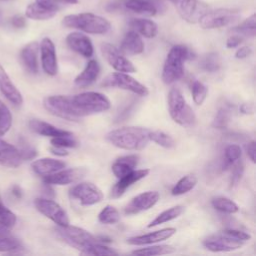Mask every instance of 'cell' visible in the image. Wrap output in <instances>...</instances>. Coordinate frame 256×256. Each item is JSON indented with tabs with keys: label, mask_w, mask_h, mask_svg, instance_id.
<instances>
[{
	"label": "cell",
	"mask_w": 256,
	"mask_h": 256,
	"mask_svg": "<svg viewBox=\"0 0 256 256\" xmlns=\"http://www.w3.org/2000/svg\"><path fill=\"white\" fill-rule=\"evenodd\" d=\"M222 232H224L225 234L237 239V240H240V241H248L251 239V235L248 233V232H245L241 229H236V228H226L224 229Z\"/></svg>",
	"instance_id": "obj_48"
},
{
	"label": "cell",
	"mask_w": 256,
	"mask_h": 256,
	"mask_svg": "<svg viewBox=\"0 0 256 256\" xmlns=\"http://www.w3.org/2000/svg\"><path fill=\"white\" fill-rule=\"evenodd\" d=\"M20 155L22 157V160H28V159H33L36 155H37V151L29 146L27 143H24V145H22L21 148H18Z\"/></svg>",
	"instance_id": "obj_49"
},
{
	"label": "cell",
	"mask_w": 256,
	"mask_h": 256,
	"mask_svg": "<svg viewBox=\"0 0 256 256\" xmlns=\"http://www.w3.org/2000/svg\"><path fill=\"white\" fill-rule=\"evenodd\" d=\"M12 124V115L10 113V110L7 108L6 105H4L2 102H0V136L5 135Z\"/></svg>",
	"instance_id": "obj_42"
},
{
	"label": "cell",
	"mask_w": 256,
	"mask_h": 256,
	"mask_svg": "<svg viewBox=\"0 0 256 256\" xmlns=\"http://www.w3.org/2000/svg\"><path fill=\"white\" fill-rule=\"evenodd\" d=\"M125 6L133 12L147 16H153L157 13L156 6L149 0H127Z\"/></svg>",
	"instance_id": "obj_31"
},
{
	"label": "cell",
	"mask_w": 256,
	"mask_h": 256,
	"mask_svg": "<svg viewBox=\"0 0 256 256\" xmlns=\"http://www.w3.org/2000/svg\"><path fill=\"white\" fill-rule=\"evenodd\" d=\"M197 177L193 174H187L180 178L177 183L173 186L171 194L174 196H179L191 191L197 184Z\"/></svg>",
	"instance_id": "obj_32"
},
{
	"label": "cell",
	"mask_w": 256,
	"mask_h": 256,
	"mask_svg": "<svg viewBox=\"0 0 256 256\" xmlns=\"http://www.w3.org/2000/svg\"><path fill=\"white\" fill-rule=\"evenodd\" d=\"M58 4H76L78 0H55Z\"/></svg>",
	"instance_id": "obj_59"
},
{
	"label": "cell",
	"mask_w": 256,
	"mask_h": 256,
	"mask_svg": "<svg viewBox=\"0 0 256 256\" xmlns=\"http://www.w3.org/2000/svg\"><path fill=\"white\" fill-rule=\"evenodd\" d=\"M231 170V179H230V187L236 186L242 178L244 172V164L243 161L238 159L235 163L232 164Z\"/></svg>",
	"instance_id": "obj_47"
},
{
	"label": "cell",
	"mask_w": 256,
	"mask_h": 256,
	"mask_svg": "<svg viewBox=\"0 0 256 256\" xmlns=\"http://www.w3.org/2000/svg\"><path fill=\"white\" fill-rule=\"evenodd\" d=\"M175 233H176V229L174 227H168V228H163L150 233L129 237L127 238L126 242L130 245H135V246L151 245L158 242H162L164 240H168Z\"/></svg>",
	"instance_id": "obj_17"
},
{
	"label": "cell",
	"mask_w": 256,
	"mask_h": 256,
	"mask_svg": "<svg viewBox=\"0 0 256 256\" xmlns=\"http://www.w3.org/2000/svg\"><path fill=\"white\" fill-rule=\"evenodd\" d=\"M194 57L193 52L184 45H174L168 52L162 69V80L170 85L184 75V63Z\"/></svg>",
	"instance_id": "obj_2"
},
{
	"label": "cell",
	"mask_w": 256,
	"mask_h": 256,
	"mask_svg": "<svg viewBox=\"0 0 256 256\" xmlns=\"http://www.w3.org/2000/svg\"><path fill=\"white\" fill-rule=\"evenodd\" d=\"M176 249L172 245L161 244V245H152L147 246L144 248H140L137 250L132 251L133 255H140V256H156V255H166L174 253Z\"/></svg>",
	"instance_id": "obj_33"
},
{
	"label": "cell",
	"mask_w": 256,
	"mask_h": 256,
	"mask_svg": "<svg viewBox=\"0 0 256 256\" xmlns=\"http://www.w3.org/2000/svg\"><path fill=\"white\" fill-rule=\"evenodd\" d=\"M101 52L107 63L117 72L135 73L137 71L134 64L114 45L110 43H102Z\"/></svg>",
	"instance_id": "obj_10"
},
{
	"label": "cell",
	"mask_w": 256,
	"mask_h": 256,
	"mask_svg": "<svg viewBox=\"0 0 256 256\" xmlns=\"http://www.w3.org/2000/svg\"><path fill=\"white\" fill-rule=\"evenodd\" d=\"M176 7L180 16L188 21L195 22L199 19L197 0H170Z\"/></svg>",
	"instance_id": "obj_28"
},
{
	"label": "cell",
	"mask_w": 256,
	"mask_h": 256,
	"mask_svg": "<svg viewBox=\"0 0 256 256\" xmlns=\"http://www.w3.org/2000/svg\"><path fill=\"white\" fill-rule=\"evenodd\" d=\"M167 104L169 115L175 123L184 127H190L195 124L196 115L179 89L172 88L169 91Z\"/></svg>",
	"instance_id": "obj_4"
},
{
	"label": "cell",
	"mask_w": 256,
	"mask_h": 256,
	"mask_svg": "<svg viewBox=\"0 0 256 256\" xmlns=\"http://www.w3.org/2000/svg\"><path fill=\"white\" fill-rule=\"evenodd\" d=\"M86 255H117L118 252L115 251L113 248H110L105 243L97 242L92 244L87 251L85 252Z\"/></svg>",
	"instance_id": "obj_45"
},
{
	"label": "cell",
	"mask_w": 256,
	"mask_h": 256,
	"mask_svg": "<svg viewBox=\"0 0 256 256\" xmlns=\"http://www.w3.org/2000/svg\"><path fill=\"white\" fill-rule=\"evenodd\" d=\"M160 195L157 191H145L131 199L125 206L124 213L126 215H134L143 211H147L159 201Z\"/></svg>",
	"instance_id": "obj_15"
},
{
	"label": "cell",
	"mask_w": 256,
	"mask_h": 256,
	"mask_svg": "<svg viewBox=\"0 0 256 256\" xmlns=\"http://www.w3.org/2000/svg\"><path fill=\"white\" fill-rule=\"evenodd\" d=\"M185 211V207L182 205H176L173 207H170L166 210H164L163 212H161L160 214H158L149 224H148V228H152L155 226H158L160 224H164L166 222L172 221L176 218H178L180 215H182Z\"/></svg>",
	"instance_id": "obj_30"
},
{
	"label": "cell",
	"mask_w": 256,
	"mask_h": 256,
	"mask_svg": "<svg viewBox=\"0 0 256 256\" xmlns=\"http://www.w3.org/2000/svg\"><path fill=\"white\" fill-rule=\"evenodd\" d=\"M0 92L13 105L20 106L23 103V97L20 91L12 83L5 69L0 64Z\"/></svg>",
	"instance_id": "obj_20"
},
{
	"label": "cell",
	"mask_w": 256,
	"mask_h": 256,
	"mask_svg": "<svg viewBox=\"0 0 256 256\" xmlns=\"http://www.w3.org/2000/svg\"><path fill=\"white\" fill-rule=\"evenodd\" d=\"M239 12L234 9L219 8L203 13L199 19V25L203 29H215L227 26L239 18Z\"/></svg>",
	"instance_id": "obj_8"
},
{
	"label": "cell",
	"mask_w": 256,
	"mask_h": 256,
	"mask_svg": "<svg viewBox=\"0 0 256 256\" xmlns=\"http://www.w3.org/2000/svg\"><path fill=\"white\" fill-rule=\"evenodd\" d=\"M256 143L254 140L250 141L247 143V145L245 146V150H246V153H247V156L249 157V159L255 163V151H256Z\"/></svg>",
	"instance_id": "obj_52"
},
{
	"label": "cell",
	"mask_w": 256,
	"mask_h": 256,
	"mask_svg": "<svg viewBox=\"0 0 256 256\" xmlns=\"http://www.w3.org/2000/svg\"><path fill=\"white\" fill-rule=\"evenodd\" d=\"M87 174V170L82 167L61 169L55 173L44 176L43 181L47 185H68L76 183Z\"/></svg>",
	"instance_id": "obj_14"
},
{
	"label": "cell",
	"mask_w": 256,
	"mask_h": 256,
	"mask_svg": "<svg viewBox=\"0 0 256 256\" xmlns=\"http://www.w3.org/2000/svg\"><path fill=\"white\" fill-rule=\"evenodd\" d=\"M150 130L143 127L125 126L109 131L105 138L113 146L130 151H138L144 149L150 139Z\"/></svg>",
	"instance_id": "obj_1"
},
{
	"label": "cell",
	"mask_w": 256,
	"mask_h": 256,
	"mask_svg": "<svg viewBox=\"0 0 256 256\" xmlns=\"http://www.w3.org/2000/svg\"><path fill=\"white\" fill-rule=\"evenodd\" d=\"M221 58L216 52H209L205 54L199 62L200 68L209 73L217 72L221 68Z\"/></svg>",
	"instance_id": "obj_37"
},
{
	"label": "cell",
	"mask_w": 256,
	"mask_h": 256,
	"mask_svg": "<svg viewBox=\"0 0 256 256\" xmlns=\"http://www.w3.org/2000/svg\"><path fill=\"white\" fill-rule=\"evenodd\" d=\"M29 127L30 129L36 133L39 134L41 136H46V137H59V136H70L73 135L72 132L64 130V129H60L55 127L54 125L47 123L45 121L42 120H38V119H32L29 121Z\"/></svg>",
	"instance_id": "obj_26"
},
{
	"label": "cell",
	"mask_w": 256,
	"mask_h": 256,
	"mask_svg": "<svg viewBox=\"0 0 256 256\" xmlns=\"http://www.w3.org/2000/svg\"><path fill=\"white\" fill-rule=\"evenodd\" d=\"M232 32H235L242 37H254L256 32V16L252 14L250 17L245 19L241 24L231 29Z\"/></svg>",
	"instance_id": "obj_38"
},
{
	"label": "cell",
	"mask_w": 256,
	"mask_h": 256,
	"mask_svg": "<svg viewBox=\"0 0 256 256\" xmlns=\"http://www.w3.org/2000/svg\"><path fill=\"white\" fill-rule=\"evenodd\" d=\"M36 209L45 217L53 221L57 226L65 227L70 224L67 212L54 200L48 198H36L34 200Z\"/></svg>",
	"instance_id": "obj_11"
},
{
	"label": "cell",
	"mask_w": 256,
	"mask_h": 256,
	"mask_svg": "<svg viewBox=\"0 0 256 256\" xmlns=\"http://www.w3.org/2000/svg\"><path fill=\"white\" fill-rule=\"evenodd\" d=\"M32 170L39 176H47L66 167V163L54 158H40L34 160L31 164Z\"/></svg>",
	"instance_id": "obj_22"
},
{
	"label": "cell",
	"mask_w": 256,
	"mask_h": 256,
	"mask_svg": "<svg viewBox=\"0 0 256 256\" xmlns=\"http://www.w3.org/2000/svg\"><path fill=\"white\" fill-rule=\"evenodd\" d=\"M149 173H150V170L147 168L138 169V170L134 169L130 173L119 178L118 182L111 189L110 197L112 199H117V198L121 197L130 186H132L134 183H136V182L140 181L141 179L145 178L146 176H148Z\"/></svg>",
	"instance_id": "obj_18"
},
{
	"label": "cell",
	"mask_w": 256,
	"mask_h": 256,
	"mask_svg": "<svg viewBox=\"0 0 256 256\" xmlns=\"http://www.w3.org/2000/svg\"><path fill=\"white\" fill-rule=\"evenodd\" d=\"M11 24L13 27L15 28H23L26 25V20L23 16L21 15H15L12 19H11Z\"/></svg>",
	"instance_id": "obj_54"
},
{
	"label": "cell",
	"mask_w": 256,
	"mask_h": 256,
	"mask_svg": "<svg viewBox=\"0 0 256 256\" xmlns=\"http://www.w3.org/2000/svg\"><path fill=\"white\" fill-rule=\"evenodd\" d=\"M149 139L150 141L156 143L157 145L166 148V149H170L173 148L175 146V141L174 139L166 134L163 131H159V130H155V131H151L149 132Z\"/></svg>",
	"instance_id": "obj_41"
},
{
	"label": "cell",
	"mask_w": 256,
	"mask_h": 256,
	"mask_svg": "<svg viewBox=\"0 0 256 256\" xmlns=\"http://www.w3.org/2000/svg\"><path fill=\"white\" fill-rule=\"evenodd\" d=\"M2 21H3V16H2V13L0 11V25L2 24Z\"/></svg>",
	"instance_id": "obj_60"
},
{
	"label": "cell",
	"mask_w": 256,
	"mask_h": 256,
	"mask_svg": "<svg viewBox=\"0 0 256 256\" xmlns=\"http://www.w3.org/2000/svg\"><path fill=\"white\" fill-rule=\"evenodd\" d=\"M239 111L245 115H251L254 112V106L250 103H243L239 107Z\"/></svg>",
	"instance_id": "obj_56"
},
{
	"label": "cell",
	"mask_w": 256,
	"mask_h": 256,
	"mask_svg": "<svg viewBox=\"0 0 256 256\" xmlns=\"http://www.w3.org/2000/svg\"><path fill=\"white\" fill-rule=\"evenodd\" d=\"M251 54H252V49L249 46H243V47H240L235 52V57L237 59H244L249 57Z\"/></svg>",
	"instance_id": "obj_53"
},
{
	"label": "cell",
	"mask_w": 256,
	"mask_h": 256,
	"mask_svg": "<svg viewBox=\"0 0 256 256\" xmlns=\"http://www.w3.org/2000/svg\"><path fill=\"white\" fill-rule=\"evenodd\" d=\"M9 232H10V229L0 225V237H7V236H9Z\"/></svg>",
	"instance_id": "obj_58"
},
{
	"label": "cell",
	"mask_w": 256,
	"mask_h": 256,
	"mask_svg": "<svg viewBox=\"0 0 256 256\" xmlns=\"http://www.w3.org/2000/svg\"><path fill=\"white\" fill-rule=\"evenodd\" d=\"M38 51L39 45L37 42L27 44L20 53V58L25 69L31 74H37L39 70L38 65Z\"/></svg>",
	"instance_id": "obj_25"
},
{
	"label": "cell",
	"mask_w": 256,
	"mask_h": 256,
	"mask_svg": "<svg viewBox=\"0 0 256 256\" xmlns=\"http://www.w3.org/2000/svg\"><path fill=\"white\" fill-rule=\"evenodd\" d=\"M16 224V215L0 201V225L11 229Z\"/></svg>",
	"instance_id": "obj_44"
},
{
	"label": "cell",
	"mask_w": 256,
	"mask_h": 256,
	"mask_svg": "<svg viewBox=\"0 0 256 256\" xmlns=\"http://www.w3.org/2000/svg\"><path fill=\"white\" fill-rule=\"evenodd\" d=\"M103 85L105 87H117L126 91H130L141 97H145L149 94V90L144 84L130 76L129 73L124 72H115L109 75L104 80Z\"/></svg>",
	"instance_id": "obj_9"
},
{
	"label": "cell",
	"mask_w": 256,
	"mask_h": 256,
	"mask_svg": "<svg viewBox=\"0 0 256 256\" xmlns=\"http://www.w3.org/2000/svg\"><path fill=\"white\" fill-rule=\"evenodd\" d=\"M10 195L14 198V199H21L22 198V190L18 185H13L10 188Z\"/></svg>",
	"instance_id": "obj_57"
},
{
	"label": "cell",
	"mask_w": 256,
	"mask_h": 256,
	"mask_svg": "<svg viewBox=\"0 0 256 256\" xmlns=\"http://www.w3.org/2000/svg\"><path fill=\"white\" fill-rule=\"evenodd\" d=\"M129 26L139 35H142L146 38H154L158 33L157 24L149 19L133 18L130 20Z\"/></svg>",
	"instance_id": "obj_29"
},
{
	"label": "cell",
	"mask_w": 256,
	"mask_h": 256,
	"mask_svg": "<svg viewBox=\"0 0 256 256\" xmlns=\"http://www.w3.org/2000/svg\"><path fill=\"white\" fill-rule=\"evenodd\" d=\"M57 12L52 11V10H48L42 6H40L39 4L32 3L30 4L25 11V15L26 17L30 18V19H34V20H47L52 18L53 16H55Z\"/></svg>",
	"instance_id": "obj_36"
},
{
	"label": "cell",
	"mask_w": 256,
	"mask_h": 256,
	"mask_svg": "<svg viewBox=\"0 0 256 256\" xmlns=\"http://www.w3.org/2000/svg\"><path fill=\"white\" fill-rule=\"evenodd\" d=\"M138 162H139V156L136 154L121 156L114 161V163L111 166V169L113 174L116 176V178L119 179L124 175L133 171L135 167L138 165Z\"/></svg>",
	"instance_id": "obj_27"
},
{
	"label": "cell",
	"mask_w": 256,
	"mask_h": 256,
	"mask_svg": "<svg viewBox=\"0 0 256 256\" xmlns=\"http://www.w3.org/2000/svg\"><path fill=\"white\" fill-rule=\"evenodd\" d=\"M202 245L211 252H231L240 249L243 246V241L221 232L208 236L203 240Z\"/></svg>",
	"instance_id": "obj_13"
},
{
	"label": "cell",
	"mask_w": 256,
	"mask_h": 256,
	"mask_svg": "<svg viewBox=\"0 0 256 256\" xmlns=\"http://www.w3.org/2000/svg\"><path fill=\"white\" fill-rule=\"evenodd\" d=\"M50 151H51L52 154H54L56 156H60V157L67 156L69 154V152L66 150V148L58 147V146H53V145L50 147Z\"/></svg>",
	"instance_id": "obj_55"
},
{
	"label": "cell",
	"mask_w": 256,
	"mask_h": 256,
	"mask_svg": "<svg viewBox=\"0 0 256 256\" xmlns=\"http://www.w3.org/2000/svg\"><path fill=\"white\" fill-rule=\"evenodd\" d=\"M231 118L230 110L227 108H220L216 112V115L212 121V127L216 129H224L228 126V123Z\"/></svg>",
	"instance_id": "obj_43"
},
{
	"label": "cell",
	"mask_w": 256,
	"mask_h": 256,
	"mask_svg": "<svg viewBox=\"0 0 256 256\" xmlns=\"http://www.w3.org/2000/svg\"><path fill=\"white\" fill-rule=\"evenodd\" d=\"M37 4H39L40 6L48 9V10H52L57 12L59 9V4L55 1V0H35Z\"/></svg>",
	"instance_id": "obj_50"
},
{
	"label": "cell",
	"mask_w": 256,
	"mask_h": 256,
	"mask_svg": "<svg viewBox=\"0 0 256 256\" xmlns=\"http://www.w3.org/2000/svg\"><path fill=\"white\" fill-rule=\"evenodd\" d=\"M192 99L196 105H202L208 95V88L198 80H192L190 84Z\"/></svg>",
	"instance_id": "obj_40"
},
{
	"label": "cell",
	"mask_w": 256,
	"mask_h": 256,
	"mask_svg": "<svg viewBox=\"0 0 256 256\" xmlns=\"http://www.w3.org/2000/svg\"><path fill=\"white\" fill-rule=\"evenodd\" d=\"M0 201H1V200H0Z\"/></svg>",
	"instance_id": "obj_61"
},
{
	"label": "cell",
	"mask_w": 256,
	"mask_h": 256,
	"mask_svg": "<svg viewBox=\"0 0 256 256\" xmlns=\"http://www.w3.org/2000/svg\"><path fill=\"white\" fill-rule=\"evenodd\" d=\"M71 99L84 117L91 114L105 112L111 107L110 100L106 95L100 92H82L72 96Z\"/></svg>",
	"instance_id": "obj_7"
},
{
	"label": "cell",
	"mask_w": 256,
	"mask_h": 256,
	"mask_svg": "<svg viewBox=\"0 0 256 256\" xmlns=\"http://www.w3.org/2000/svg\"><path fill=\"white\" fill-rule=\"evenodd\" d=\"M120 212L112 205H106L98 214V220L102 224L112 225L120 221Z\"/></svg>",
	"instance_id": "obj_39"
},
{
	"label": "cell",
	"mask_w": 256,
	"mask_h": 256,
	"mask_svg": "<svg viewBox=\"0 0 256 256\" xmlns=\"http://www.w3.org/2000/svg\"><path fill=\"white\" fill-rule=\"evenodd\" d=\"M41 65L44 72L49 76H55L58 72V62L55 45L49 38L42 39L40 46Z\"/></svg>",
	"instance_id": "obj_16"
},
{
	"label": "cell",
	"mask_w": 256,
	"mask_h": 256,
	"mask_svg": "<svg viewBox=\"0 0 256 256\" xmlns=\"http://www.w3.org/2000/svg\"><path fill=\"white\" fill-rule=\"evenodd\" d=\"M211 205L215 210L225 214H235L239 211L238 205L233 200L224 196L213 198L211 200Z\"/></svg>",
	"instance_id": "obj_34"
},
{
	"label": "cell",
	"mask_w": 256,
	"mask_h": 256,
	"mask_svg": "<svg viewBox=\"0 0 256 256\" xmlns=\"http://www.w3.org/2000/svg\"><path fill=\"white\" fill-rule=\"evenodd\" d=\"M100 74V65L95 59L87 62L85 68L74 79V84L80 88H85L93 84Z\"/></svg>",
	"instance_id": "obj_21"
},
{
	"label": "cell",
	"mask_w": 256,
	"mask_h": 256,
	"mask_svg": "<svg viewBox=\"0 0 256 256\" xmlns=\"http://www.w3.org/2000/svg\"><path fill=\"white\" fill-rule=\"evenodd\" d=\"M66 43L71 50L85 58H90L93 55L94 48L91 39L84 33L72 32L68 34Z\"/></svg>",
	"instance_id": "obj_19"
},
{
	"label": "cell",
	"mask_w": 256,
	"mask_h": 256,
	"mask_svg": "<svg viewBox=\"0 0 256 256\" xmlns=\"http://www.w3.org/2000/svg\"><path fill=\"white\" fill-rule=\"evenodd\" d=\"M22 161L18 148L0 139V165L15 168L18 167Z\"/></svg>",
	"instance_id": "obj_23"
},
{
	"label": "cell",
	"mask_w": 256,
	"mask_h": 256,
	"mask_svg": "<svg viewBox=\"0 0 256 256\" xmlns=\"http://www.w3.org/2000/svg\"><path fill=\"white\" fill-rule=\"evenodd\" d=\"M125 55H138L144 51V43L141 36L134 30L128 31L123 37L120 49Z\"/></svg>",
	"instance_id": "obj_24"
},
{
	"label": "cell",
	"mask_w": 256,
	"mask_h": 256,
	"mask_svg": "<svg viewBox=\"0 0 256 256\" xmlns=\"http://www.w3.org/2000/svg\"><path fill=\"white\" fill-rule=\"evenodd\" d=\"M69 194L83 206L95 205L101 202L104 197L101 189L91 182H80L76 184L70 189Z\"/></svg>",
	"instance_id": "obj_12"
},
{
	"label": "cell",
	"mask_w": 256,
	"mask_h": 256,
	"mask_svg": "<svg viewBox=\"0 0 256 256\" xmlns=\"http://www.w3.org/2000/svg\"><path fill=\"white\" fill-rule=\"evenodd\" d=\"M242 150L237 144H230L224 149V156L221 162V170L224 171L227 168H230L233 163L241 158Z\"/></svg>",
	"instance_id": "obj_35"
},
{
	"label": "cell",
	"mask_w": 256,
	"mask_h": 256,
	"mask_svg": "<svg viewBox=\"0 0 256 256\" xmlns=\"http://www.w3.org/2000/svg\"><path fill=\"white\" fill-rule=\"evenodd\" d=\"M62 24L68 28H75L89 34H106L111 29L110 22L99 15L84 12L80 14L67 15Z\"/></svg>",
	"instance_id": "obj_3"
},
{
	"label": "cell",
	"mask_w": 256,
	"mask_h": 256,
	"mask_svg": "<svg viewBox=\"0 0 256 256\" xmlns=\"http://www.w3.org/2000/svg\"><path fill=\"white\" fill-rule=\"evenodd\" d=\"M243 42V37L241 35L235 34L230 36L227 40H226V47L231 49V48H235L237 46H239L241 43Z\"/></svg>",
	"instance_id": "obj_51"
},
{
	"label": "cell",
	"mask_w": 256,
	"mask_h": 256,
	"mask_svg": "<svg viewBox=\"0 0 256 256\" xmlns=\"http://www.w3.org/2000/svg\"><path fill=\"white\" fill-rule=\"evenodd\" d=\"M55 231L61 240H63L69 246L79 250L82 254H85L87 249L92 244L101 242L98 236L91 234L89 231L83 228L70 224L65 227L58 226Z\"/></svg>",
	"instance_id": "obj_5"
},
{
	"label": "cell",
	"mask_w": 256,
	"mask_h": 256,
	"mask_svg": "<svg viewBox=\"0 0 256 256\" xmlns=\"http://www.w3.org/2000/svg\"><path fill=\"white\" fill-rule=\"evenodd\" d=\"M50 143L53 146H58L63 148H75L78 146V142L73 138V135L53 137L51 138Z\"/></svg>",
	"instance_id": "obj_46"
},
{
	"label": "cell",
	"mask_w": 256,
	"mask_h": 256,
	"mask_svg": "<svg viewBox=\"0 0 256 256\" xmlns=\"http://www.w3.org/2000/svg\"><path fill=\"white\" fill-rule=\"evenodd\" d=\"M44 108L52 115L73 122L80 121L84 116L72 102L71 97L65 95H51L43 100Z\"/></svg>",
	"instance_id": "obj_6"
}]
</instances>
